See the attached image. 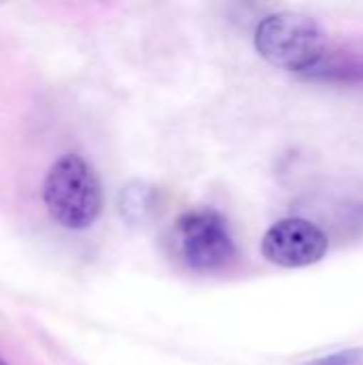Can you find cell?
I'll return each instance as SVG.
<instances>
[{"label":"cell","instance_id":"cell-6","mask_svg":"<svg viewBox=\"0 0 363 365\" xmlns=\"http://www.w3.org/2000/svg\"><path fill=\"white\" fill-rule=\"evenodd\" d=\"M304 365H363V346H355V349H344L312 361H306Z\"/></svg>","mask_w":363,"mask_h":365},{"label":"cell","instance_id":"cell-4","mask_svg":"<svg viewBox=\"0 0 363 365\" xmlns=\"http://www.w3.org/2000/svg\"><path fill=\"white\" fill-rule=\"evenodd\" d=\"M327 235L310 220L282 218L272 225L261 242L263 257L285 269H297L319 263L327 255Z\"/></svg>","mask_w":363,"mask_h":365},{"label":"cell","instance_id":"cell-3","mask_svg":"<svg viewBox=\"0 0 363 365\" xmlns=\"http://www.w3.org/2000/svg\"><path fill=\"white\" fill-rule=\"evenodd\" d=\"M173 242L180 259L195 272H220L235 261L233 235L216 210H197L180 216Z\"/></svg>","mask_w":363,"mask_h":365},{"label":"cell","instance_id":"cell-1","mask_svg":"<svg viewBox=\"0 0 363 365\" xmlns=\"http://www.w3.org/2000/svg\"><path fill=\"white\" fill-rule=\"evenodd\" d=\"M43 203L64 229H88L103 212V188L96 171L77 154L58 158L43 182Z\"/></svg>","mask_w":363,"mask_h":365},{"label":"cell","instance_id":"cell-7","mask_svg":"<svg viewBox=\"0 0 363 365\" xmlns=\"http://www.w3.org/2000/svg\"><path fill=\"white\" fill-rule=\"evenodd\" d=\"M0 365H6V364H4V361H2V359H0Z\"/></svg>","mask_w":363,"mask_h":365},{"label":"cell","instance_id":"cell-5","mask_svg":"<svg viewBox=\"0 0 363 365\" xmlns=\"http://www.w3.org/2000/svg\"><path fill=\"white\" fill-rule=\"evenodd\" d=\"M156 210V190L145 182L128 184L120 195V214L131 225L145 222Z\"/></svg>","mask_w":363,"mask_h":365},{"label":"cell","instance_id":"cell-2","mask_svg":"<svg viewBox=\"0 0 363 365\" xmlns=\"http://www.w3.org/2000/svg\"><path fill=\"white\" fill-rule=\"evenodd\" d=\"M255 47L270 64L295 73L317 71L327 51L323 28L312 17L295 11L267 15L257 26Z\"/></svg>","mask_w":363,"mask_h":365}]
</instances>
